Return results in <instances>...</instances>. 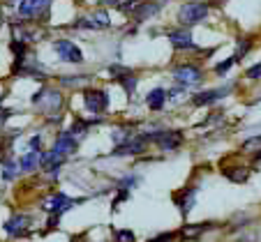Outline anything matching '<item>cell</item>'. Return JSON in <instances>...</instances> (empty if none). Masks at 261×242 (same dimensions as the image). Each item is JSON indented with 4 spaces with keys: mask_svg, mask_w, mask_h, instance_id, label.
<instances>
[{
    "mask_svg": "<svg viewBox=\"0 0 261 242\" xmlns=\"http://www.w3.org/2000/svg\"><path fill=\"white\" fill-rule=\"evenodd\" d=\"M33 104H37V106H42V111H44L46 115H56L60 111V106H63V95L58 93V90H51V88H44L42 93H37L33 97Z\"/></svg>",
    "mask_w": 261,
    "mask_h": 242,
    "instance_id": "cell-1",
    "label": "cell"
},
{
    "mask_svg": "<svg viewBox=\"0 0 261 242\" xmlns=\"http://www.w3.org/2000/svg\"><path fill=\"white\" fill-rule=\"evenodd\" d=\"M81 201H84V198H69V196H65V194H51L49 198L42 201V210H46V213H51V215H63V213H67L72 205H79Z\"/></svg>",
    "mask_w": 261,
    "mask_h": 242,
    "instance_id": "cell-2",
    "label": "cell"
},
{
    "mask_svg": "<svg viewBox=\"0 0 261 242\" xmlns=\"http://www.w3.org/2000/svg\"><path fill=\"white\" fill-rule=\"evenodd\" d=\"M206 16H208L206 3H188V5H182L180 12H178V21L185 25H194L199 21H203Z\"/></svg>",
    "mask_w": 261,
    "mask_h": 242,
    "instance_id": "cell-3",
    "label": "cell"
},
{
    "mask_svg": "<svg viewBox=\"0 0 261 242\" xmlns=\"http://www.w3.org/2000/svg\"><path fill=\"white\" fill-rule=\"evenodd\" d=\"M84 104H86V109L90 111V113L99 115L104 113V111L109 109V97L104 90H97V88H88L84 93Z\"/></svg>",
    "mask_w": 261,
    "mask_h": 242,
    "instance_id": "cell-4",
    "label": "cell"
},
{
    "mask_svg": "<svg viewBox=\"0 0 261 242\" xmlns=\"http://www.w3.org/2000/svg\"><path fill=\"white\" fill-rule=\"evenodd\" d=\"M158 10H160L158 3H141V0H129V3H125V5L120 7L123 14H134L137 21H143V19H148V16H153Z\"/></svg>",
    "mask_w": 261,
    "mask_h": 242,
    "instance_id": "cell-5",
    "label": "cell"
},
{
    "mask_svg": "<svg viewBox=\"0 0 261 242\" xmlns=\"http://www.w3.org/2000/svg\"><path fill=\"white\" fill-rule=\"evenodd\" d=\"M143 141H155L162 150H176L182 143V134L180 132H153V134H146Z\"/></svg>",
    "mask_w": 261,
    "mask_h": 242,
    "instance_id": "cell-6",
    "label": "cell"
},
{
    "mask_svg": "<svg viewBox=\"0 0 261 242\" xmlns=\"http://www.w3.org/2000/svg\"><path fill=\"white\" fill-rule=\"evenodd\" d=\"M49 0H21L19 3V14L23 19H40L49 12Z\"/></svg>",
    "mask_w": 261,
    "mask_h": 242,
    "instance_id": "cell-7",
    "label": "cell"
},
{
    "mask_svg": "<svg viewBox=\"0 0 261 242\" xmlns=\"http://www.w3.org/2000/svg\"><path fill=\"white\" fill-rule=\"evenodd\" d=\"M54 49H56V53L60 55V60H65V63H81V60H84L81 49L69 40H58L54 44Z\"/></svg>",
    "mask_w": 261,
    "mask_h": 242,
    "instance_id": "cell-8",
    "label": "cell"
},
{
    "mask_svg": "<svg viewBox=\"0 0 261 242\" xmlns=\"http://www.w3.org/2000/svg\"><path fill=\"white\" fill-rule=\"evenodd\" d=\"M194 201H197V189L194 187H185V189H180V192L173 194V203L178 205V210H180L182 217H188V215L192 213Z\"/></svg>",
    "mask_w": 261,
    "mask_h": 242,
    "instance_id": "cell-9",
    "label": "cell"
},
{
    "mask_svg": "<svg viewBox=\"0 0 261 242\" xmlns=\"http://www.w3.org/2000/svg\"><path fill=\"white\" fill-rule=\"evenodd\" d=\"M109 12L107 10H97V12H93L90 16H84V19H79V28H90V30H104V28H109Z\"/></svg>",
    "mask_w": 261,
    "mask_h": 242,
    "instance_id": "cell-10",
    "label": "cell"
},
{
    "mask_svg": "<svg viewBox=\"0 0 261 242\" xmlns=\"http://www.w3.org/2000/svg\"><path fill=\"white\" fill-rule=\"evenodd\" d=\"M201 69L199 67H192V65H182V67H178L176 72H173V79L178 81V83L182 85H192V83H199L201 81Z\"/></svg>",
    "mask_w": 261,
    "mask_h": 242,
    "instance_id": "cell-11",
    "label": "cell"
},
{
    "mask_svg": "<svg viewBox=\"0 0 261 242\" xmlns=\"http://www.w3.org/2000/svg\"><path fill=\"white\" fill-rule=\"evenodd\" d=\"M143 150H146V141H143V136H137V138H127V141L118 143L114 155L116 157H125V155H141Z\"/></svg>",
    "mask_w": 261,
    "mask_h": 242,
    "instance_id": "cell-12",
    "label": "cell"
},
{
    "mask_svg": "<svg viewBox=\"0 0 261 242\" xmlns=\"http://www.w3.org/2000/svg\"><path fill=\"white\" fill-rule=\"evenodd\" d=\"M28 226H30V217H25V215H14V217L5 224V231L14 237H21L28 233Z\"/></svg>",
    "mask_w": 261,
    "mask_h": 242,
    "instance_id": "cell-13",
    "label": "cell"
},
{
    "mask_svg": "<svg viewBox=\"0 0 261 242\" xmlns=\"http://www.w3.org/2000/svg\"><path fill=\"white\" fill-rule=\"evenodd\" d=\"M76 138L72 136L69 132H65V134H60L58 138H56V145H54V150L58 155H63V157H67V155H72V153H76Z\"/></svg>",
    "mask_w": 261,
    "mask_h": 242,
    "instance_id": "cell-14",
    "label": "cell"
},
{
    "mask_svg": "<svg viewBox=\"0 0 261 242\" xmlns=\"http://www.w3.org/2000/svg\"><path fill=\"white\" fill-rule=\"evenodd\" d=\"M63 162H65V157H63V155L56 153L54 148H51L49 153H44V155L40 157L42 168H44V171H49V173H56V171H58V168L63 166Z\"/></svg>",
    "mask_w": 261,
    "mask_h": 242,
    "instance_id": "cell-15",
    "label": "cell"
},
{
    "mask_svg": "<svg viewBox=\"0 0 261 242\" xmlns=\"http://www.w3.org/2000/svg\"><path fill=\"white\" fill-rule=\"evenodd\" d=\"M169 42H171L176 49H192V35H190V30H173V33H169Z\"/></svg>",
    "mask_w": 261,
    "mask_h": 242,
    "instance_id": "cell-16",
    "label": "cell"
},
{
    "mask_svg": "<svg viewBox=\"0 0 261 242\" xmlns=\"http://www.w3.org/2000/svg\"><path fill=\"white\" fill-rule=\"evenodd\" d=\"M146 104H148V109H150V111H162L164 104H167V90H164V88L150 90V93H148V97H146Z\"/></svg>",
    "mask_w": 261,
    "mask_h": 242,
    "instance_id": "cell-17",
    "label": "cell"
},
{
    "mask_svg": "<svg viewBox=\"0 0 261 242\" xmlns=\"http://www.w3.org/2000/svg\"><path fill=\"white\" fill-rule=\"evenodd\" d=\"M229 90L227 88H222V90H206V93H199V95H194V106H206V104H213V102H217L220 97H224Z\"/></svg>",
    "mask_w": 261,
    "mask_h": 242,
    "instance_id": "cell-18",
    "label": "cell"
},
{
    "mask_svg": "<svg viewBox=\"0 0 261 242\" xmlns=\"http://www.w3.org/2000/svg\"><path fill=\"white\" fill-rule=\"evenodd\" d=\"M224 178H229L231 183H245L250 178V168L247 166H231V168H222Z\"/></svg>",
    "mask_w": 261,
    "mask_h": 242,
    "instance_id": "cell-19",
    "label": "cell"
},
{
    "mask_svg": "<svg viewBox=\"0 0 261 242\" xmlns=\"http://www.w3.org/2000/svg\"><path fill=\"white\" fill-rule=\"evenodd\" d=\"M241 150H243L245 155H256V157H261V134H259V136L247 138L245 143H243Z\"/></svg>",
    "mask_w": 261,
    "mask_h": 242,
    "instance_id": "cell-20",
    "label": "cell"
},
{
    "mask_svg": "<svg viewBox=\"0 0 261 242\" xmlns=\"http://www.w3.org/2000/svg\"><path fill=\"white\" fill-rule=\"evenodd\" d=\"M213 224L211 222H203V224H192V226H185L180 231V235L182 237H197V235H201L203 231H208V228H211Z\"/></svg>",
    "mask_w": 261,
    "mask_h": 242,
    "instance_id": "cell-21",
    "label": "cell"
},
{
    "mask_svg": "<svg viewBox=\"0 0 261 242\" xmlns=\"http://www.w3.org/2000/svg\"><path fill=\"white\" fill-rule=\"evenodd\" d=\"M37 153H40V150H33V148H30V153L25 155V157L21 159V164H19L21 171H33V168L37 166V162H40V155H37Z\"/></svg>",
    "mask_w": 261,
    "mask_h": 242,
    "instance_id": "cell-22",
    "label": "cell"
},
{
    "mask_svg": "<svg viewBox=\"0 0 261 242\" xmlns=\"http://www.w3.org/2000/svg\"><path fill=\"white\" fill-rule=\"evenodd\" d=\"M90 125H93V123H86V120H74V125L69 127V134H72V136H84V134H88Z\"/></svg>",
    "mask_w": 261,
    "mask_h": 242,
    "instance_id": "cell-23",
    "label": "cell"
},
{
    "mask_svg": "<svg viewBox=\"0 0 261 242\" xmlns=\"http://www.w3.org/2000/svg\"><path fill=\"white\" fill-rule=\"evenodd\" d=\"M19 175V164L16 162H7L5 164V171H3V178L5 180H14Z\"/></svg>",
    "mask_w": 261,
    "mask_h": 242,
    "instance_id": "cell-24",
    "label": "cell"
},
{
    "mask_svg": "<svg viewBox=\"0 0 261 242\" xmlns=\"http://www.w3.org/2000/svg\"><path fill=\"white\" fill-rule=\"evenodd\" d=\"M114 242H137L132 231H114Z\"/></svg>",
    "mask_w": 261,
    "mask_h": 242,
    "instance_id": "cell-25",
    "label": "cell"
},
{
    "mask_svg": "<svg viewBox=\"0 0 261 242\" xmlns=\"http://www.w3.org/2000/svg\"><path fill=\"white\" fill-rule=\"evenodd\" d=\"M127 138H132L129 136V127H116L114 129V141H116V145L118 143H123V141H127Z\"/></svg>",
    "mask_w": 261,
    "mask_h": 242,
    "instance_id": "cell-26",
    "label": "cell"
},
{
    "mask_svg": "<svg viewBox=\"0 0 261 242\" xmlns=\"http://www.w3.org/2000/svg\"><path fill=\"white\" fill-rule=\"evenodd\" d=\"M250 51V40H241L238 42V51H236V60H241L243 55Z\"/></svg>",
    "mask_w": 261,
    "mask_h": 242,
    "instance_id": "cell-27",
    "label": "cell"
},
{
    "mask_svg": "<svg viewBox=\"0 0 261 242\" xmlns=\"http://www.w3.org/2000/svg\"><path fill=\"white\" fill-rule=\"evenodd\" d=\"M233 63H238V60H236V55H231V58H229V60H224V63H222V65H217V67H215V72H217V74H224V72H227V69L231 67Z\"/></svg>",
    "mask_w": 261,
    "mask_h": 242,
    "instance_id": "cell-28",
    "label": "cell"
},
{
    "mask_svg": "<svg viewBox=\"0 0 261 242\" xmlns=\"http://www.w3.org/2000/svg\"><path fill=\"white\" fill-rule=\"evenodd\" d=\"M176 240V233H162V235L153 237V240H148V242H173Z\"/></svg>",
    "mask_w": 261,
    "mask_h": 242,
    "instance_id": "cell-29",
    "label": "cell"
},
{
    "mask_svg": "<svg viewBox=\"0 0 261 242\" xmlns=\"http://www.w3.org/2000/svg\"><path fill=\"white\" fill-rule=\"evenodd\" d=\"M247 79H261V63L247 69Z\"/></svg>",
    "mask_w": 261,
    "mask_h": 242,
    "instance_id": "cell-30",
    "label": "cell"
},
{
    "mask_svg": "<svg viewBox=\"0 0 261 242\" xmlns=\"http://www.w3.org/2000/svg\"><path fill=\"white\" fill-rule=\"evenodd\" d=\"M7 118H10V111H5V109H3V106H0V125L5 123Z\"/></svg>",
    "mask_w": 261,
    "mask_h": 242,
    "instance_id": "cell-31",
    "label": "cell"
},
{
    "mask_svg": "<svg viewBox=\"0 0 261 242\" xmlns=\"http://www.w3.org/2000/svg\"><path fill=\"white\" fill-rule=\"evenodd\" d=\"M99 3H104V5H116L118 0H99Z\"/></svg>",
    "mask_w": 261,
    "mask_h": 242,
    "instance_id": "cell-32",
    "label": "cell"
}]
</instances>
